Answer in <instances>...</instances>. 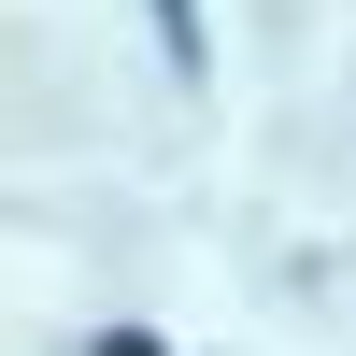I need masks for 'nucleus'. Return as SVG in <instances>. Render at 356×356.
<instances>
[{"label": "nucleus", "instance_id": "nucleus-1", "mask_svg": "<svg viewBox=\"0 0 356 356\" xmlns=\"http://www.w3.org/2000/svg\"><path fill=\"white\" fill-rule=\"evenodd\" d=\"M157 43H171V72H200V0H157Z\"/></svg>", "mask_w": 356, "mask_h": 356}]
</instances>
